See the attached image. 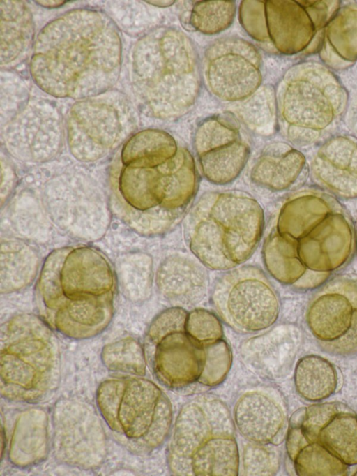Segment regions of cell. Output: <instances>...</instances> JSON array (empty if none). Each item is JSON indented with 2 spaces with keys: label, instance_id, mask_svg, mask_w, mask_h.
Instances as JSON below:
<instances>
[{
  "label": "cell",
  "instance_id": "38",
  "mask_svg": "<svg viewBox=\"0 0 357 476\" xmlns=\"http://www.w3.org/2000/svg\"><path fill=\"white\" fill-rule=\"evenodd\" d=\"M146 2L150 3L153 5L158 6H169L171 3L174 1H146Z\"/></svg>",
  "mask_w": 357,
  "mask_h": 476
},
{
  "label": "cell",
  "instance_id": "15",
  "mask_svg": "<svg viewBox=\"0 0 357 476\" xmlns=\"http://www.w3.org/2000/svg\"><path fill=\"white\" fill-rule=\"evenodd\" d=\"M195 148L205 177L224 184L234 180L243 170L249 154L235 117L222 114L204 120L195 135Z\"/></svg>",
  "mask_w": 357,
  "mask_h": 476
},
{
  "label": "cell",
  "instance_id": "17",
  "mask_svg": "<svg viewBox=\"0 0 357 476\" xmlns=\"http://www.w3.org/2000/svg\"><path fill=\"white\" fill-rule=\"evenodd\" d=\"M309 174L319 188L338 200L357 198V138L328 137L314 153Z\"/></svg>",
  "mask_w": 357,
  "mask_h": 476
},
{
  "label": "cell",
  "instance_id": "39",
  "mask_svg": "<svg viewBox=\"0 0 357 476\" xmlns=\"http://www.w3.org/2000/svg\"><path fill=\"white\" fill-rule=\"evenodd\" d=\"M355 475H357V472H356V473L355 474Z\"/></svg>",
  "mask_w": 357,
  "mask_h": 476
},
{
  "label": "cell",
  "instance_id": "13",
  "mask_svg": "<svg viewBox=\"0 0 357 476\" xmlns=\"http://www.w3.org/2000/svg\"><path fill=\"white\" fill-rule=\"evenodd\" d=\"M340 1H264L268 43L283 54L308 55L320 50L324 30Z\"/></svg>",
  "mask_w": 357,
  "mask_h": 476
},
{
  "label": "cell",
  "instance_id": "16",
  "mask_svg": "<svg viewBox=\"0 0 357 476\" xmlns=\"http://www.w3.org/2000/svg\"><path fill=\"white\" fill-rule=\"evenodd\" d=\"M54 445L59 458L75 466L94 468L102 461L105 440L101 424L87 406L60 402L54 413Z\"/></svg>",
  "mask_w": 357,
  "mask_h": 476
},
{
  "label": "cell",
  "instance_id": "2",
  "mask_svg": "<svg viewBox=\"0 0 357 476\" xmlns=\"http://www.w3.org/2000/svg\"><path fill=\"white\" fill-rule=\"evenodd\" d=\"M121 62L117 27L105 14L77 9L38 34L31 60L35 82L54 96L98 95L116 82Z\"/></svg>",
  "mask_w": 357,
  "mask_h": 476
},
{
  "label": "cell",
  "instance_id": "24",
  "mask_svg": "<svg viewBox=\"0 0 357 476\" xmlns=\"http://www.w3.org/2000/svg\"><path fill=\"white\" fill-rule=\"evenodd\" d=\"M1 64L16 59L31 43L33 33L30 14L20 1L1 2Z\"/></svg>",
  "mask_w": 357,
  "mask_h": 476
},
{
  "label": "cell",
  "instance_id": "35",
  "mask_svg": "<svg viewBox=\"0 0 357 476\" xmlns=\"http://www.w3.org/2000/svg\"><path fill=\"white\" fill-rule=\"evenodd\" d=\"M245 475H271L278 468V460L273 452L258 446H248L243 456Z\"/></svg>",
  "mask_w": 357,
  "mask_h": 476
},
{
  "label": "cell",
  "instance_id": "29",
  "mask_svg": "<svg viewBox=\"0 0 357 476\" xmlns=\"http://www.w3.org/2000/svg\"><path fill=\"white\" fill-rule=\"evenodd\" d=\"M236 14L233 1H202L192 10L190 23L196 30L205 34H215L228 28Z\"/></svg>",
  "mask_w": 357,
  "mask_h": 476
},
{
  "label": "cell",
  "instance_id": "14",
  "mask_svg": "<svg viewBox=\"0 0 357 476\" xmlns=\"http://www.w3.org/2000/svg\"><path fill=\"white\" fill-rule=\"evenodd\" d=\"M259 52L240 38L218 40L206 50L204 61L206 82L219 98L227 101L245 99L261 82Z\"/></svg>",
  "mask_w": 357,
  "mask_h": 476
},
{
  "label": "cell",
  "instance_id": "6",
  "mask_svg": "<svg viewBox=\"0 0 357 476\" xmlns=\"http://www.w3.org/2000/svg\"><path fill=\"white\" fill-rule=\"evenodd\" d=\"M264 214L252 198L231 193L204 195L189 213L185 235L206 267L225 270L245 261L261 235Z\"/></svg>",
  "mask_w": 357,
  "mask_h": 476
},
{
  "label": "cell",
  "instance_id": "27",
  "mask_svg": "<svg viewBox=\"0 0 357 476\" xmlns=\"http://www.w3.org/2000/svg\"><path fill=\"white\" fill-rule=\"evenodd\" d=\"M93 115L87 114L90 121L82 114L72 115V134L77 133L79 143L89 144L95 152L101 153L114 140L118 129L116 117L114 110L104 103L97 104V114Z\"/></svg>",
  "mask_w": 357,
  "mask_h": 476
},
{
  "label": "cell",
  "instance_id": "18",
  "mask_svg": "<svg viewBox=\"0 0 357 476\" xmlns=\"http://www.w3.org/2000/svg\"><path fill=\"white\" fill-rule=\"evenodd\" d=\"M313 302L307 323L324 343L342 337L357 316V280L336 282Z\"/></svg>",
  "mask_w": 357,
  "mask_h": 476
},
{
  "label": "cell",
  "instance_id": "19",
  "mask_svg": "<svg viewBox=\"0 0 357 476\" xmlns=\"http://www.w3.org/2000/svg\"><path fill=\"white\" fill-rule=\"evenodd\" d=\"M234 420L241 433L257 445H275L282 440L284 412L279 403L262 392L243 395L235 406Z\"/></svg>",
  "mask_w": 357,
  "mask_h": 476
},
{
  "label": "cell",
  "instance_id": "9",
  "mask_svg": "<svg viewBox=\"0 0 357 476\" xmlns=\"http://www.w3.org/2000/svg\"><path fill=\"white\" fill-rule=\"evenodd\" d=\"M96 399L114 438L129 451L146 454L165 440L171 404L152 382L140 378L107 380L100 385Z\"/></svg>",
  "mask_w": 357,
  "mask_h": 476
},
{
  "label": "cell",
  "instance_id": "28",
  "mask_svg": "<svg viewBox=\"0 0 357 476\" xmlns=\"http://www.w3.org/2000/svg\"><path fill=\"white\" fill-rule=\"evenodd\" d=\"M293 461L296 472L300 476L347 474V465L317 442L303 447Z\"/></svg>",
  "mask_w": 357,
  "mask_h": 476
},
{
  "label": "cell",
  "instance_id": "25",
  "mask_svg": "<svg viewBox=\"0 0 357 476\" xmlns=\"http://www.w3.org/2000/svg\"><path fill=\"white\" fill-rule=\"evenodd\" d=\"M317 442L346 465L357 464V417L351 410L337 414L320 431Z\"/></svg>",
  "mask_w": 357,
  "mask_h": 476
},
{
  "label": "cell",
  "instance_id": "3",
  "mask_svg": "<svg viewBox=\"0 0 357 476\" xmlns=\"http://www.w3.org/2000/svg\"><path fill=\"white\" fill-rule=\"evenodd\" d=\"M114 277L105 257L84 246L63 247L49 254L36 287V302L47 322L69 337L101 332L113 311Z\"/></svg>",
  "mask_w": 357,
  "mask_h": 476
},
{
  "label": "cell",
  "instance_id": "36",
  "mask_svg": "<svg viewBox=\"0 0 357 476\" xmlns=\"http://www.w3.org/2000/svg\"><path fill=\"white\" fill-rule=\"evenodd\" d=\"M293 416L287 437V450L289 458L294 461L298 452L311 443L305 435L300 422V411Z\"/></svg>",
  "mask_w": 357,
  "mask_h": 476
},
{
  "label": "cell",
  "instance_id": "40",
  "mask_svg": "<svg viewBox=\"0 0 357 476\" xmlns=\"http://www.w3.org/2000/svg\"><path fill=\"white\" fill-rule=\"evenodd\" d=\"M356 236H357V235H356ZM356 242H357V238H356Z\"/></svg>",
  "mask_w": 357,
  "mask_h": 476
},
{
  "label": "cell",
  "instance_id": "37",
  "mask_svg": "<svg viewBox=\"0 0 357 476\" xmlns=\"http://www.w3.org/2000/svg\"><path fill=\"white\" fill-rule=\"evenodd\" d=\"M36 2L43 7L52 8L63 5L66 1H37Z\"/></svg>",
  "mask_w": 357,
  "mask_h": 476
},
{
  "label": "cell",
  "instance_id": "7",
  "mask_svg": "<svg viewBox=\"0 0 357 476\" xmlns=\"http://www.w3.org/2000/svg\"><path fill=\"white\" fill-rule=\"evenodd\" d=\"M226 405L210 396L194 399L181 410L170 442L168 463L176 475L235 476L238 452Z\"/></svg>",
  "mask_w": 357,
  "mask_h": 476
},
{
  "label": "cell",
  "instance_id": "23",
  "mask_svg": "<svg viewBox=\"0 0 357 476\" xmlns=\"http://www.w3.org/2000/svg\"><path fill=\"white\" fill-rule=\"evenodd\" d=\"M298 394L308 401H320L329 397L337 386V374L333 366L326 359L308 355L298 362L294 374Z\"/></svg>",
  "mask_w": 357,
  "mask_h": 476
},
{
  "label": "cell",
  "instance_id": "21",
  "mask_svg": "<svg viewBox=\"0 0 357 476\" xmlns=\"http://www.w3.org/2000/svg\"><path fill=\"white\" fill-rule=\"evenodd\" d=\"M157 280L162 295L178 307L198 303L206 291L205 271L184 257L166 260L158 270Z\"/></svg>",
  "mask_w": 357,
  "mask_h": 476
},
{
  "label": "cell",
  "instance_id": "8",
  "mask_svg": "<svg viewBox=\"0 0 357 476\" xmlns=\"http://www.w3.org/2000/svg\"><path fill=\"white\" fill-rule=\"evenodd\" d=\"M348 98L343 84L326 65L305 61L294 66L284 75L278 92L287 138L300 147L326 140L340 123Z\"/></svg>",
  "mask_w": 357,
  "mask_h": 476
},
{
  "label": "cell",
  "instance_id": "12",
  "mask_svg": "<svg viewBox=\"0 0 357 476\" xmlns=\"http://www.w3.org/2000/svg\"><path fill=\"white\" fill-rule=\"evenodd\" d=\"M213 302L222 320L242 332L268 327L279 312L273 289L263 272L254 267L234 269L222 276L214 287Z\"/></svg>",
  "mask_w": 357,
  "mask_h": 476
},
{
  "label": "cell",
  "instance_id": "26",
  "mask_svg": "<svg viewBox=\"0 0 357 476\" xmlns=\"http://www.w3.org/2000/svg\"><path fill=\"white\" fill-rule=\"evenodd\" d=\"M26 423L20 419L14 431L10 458L16 465L29 466L40 461L45 455L47 447V430L45 415L36 412V416L24 417Z\"/></svg>",
  "mask_w": 357,
  "mask_h": 476
},
{
  "label": "cell",
  "instance_id": "5",
  "mask_svg": "<svg viewBox=\"0 0 357 476\" xmlns=\"http://www.w3.org/2000/svg\"><path fill=\"white\" fill-rule=\"evenodd\" d=\"M134 82L145 106L161 118L185 114L200 87L197 51L179 30L162 27L137 43L133 54Z\"/></svg>",
  "mask_w": 357,
  "mask_h": 476
},
{
  "label": "cell",
  "instance_id": "32",
  "mask_svg": "<svg viewBox=\"0 0 357 476\" xmlns=\"http://www.w3.org/2000/svg\"><path fill=\"white\" fill-rule=\"evenodd\" d=\"M350 410L340 402L312 405L300 411L302 429L310 442H317L321 430L338 413Z\"/></svg>",
  "mask_w": 357,
  "mask_h": 476
},
{
  "label": "cell",
  "instance_id": "10",
  "mask_svg": "<svg viewBox=\"0 0 357 476\" xmlns=\"http://www.w3.org/2000/svg\"><path fill=\"white\" fill-rule=\"evenodd\" d=\"M59 378L54 336L40 319L22 315L6 323L1 333V380L3 395L34 401L50 393Z\"/></svg>",
  "mask_w": 357,
  "mask_h": 476
},
{
  "label": "cell",
  "instance_id": "22",
  "mask_svg": "<svg viewBox=\"0 0 357 476\" xmlns=\"http://www.w3.org/2000/svg\"><path fill=\"white\" fill-rule=\"evenodd\" d=\"M327 67L344 70L357 61V3L340 7L328 22L319 50Z\"/></svg>",
  "mask_w": 357,
  "mask_h": 476
},
{
  "label": "cell",
  "instance_id": "20",
  "mask_svg": "<svg viewBox=\"0 0 357 476\" xmlns=\"http://www.w3.org/2000/svg\"><path fill=\"white\" fill-rule=\"evenodd\" d=\"M309 174L305 156L286 143L271 146L252 168V179L257 184L280 191L302 184Z\"/></svg>",
  "mask_w": 357,
  "mask_h": 476
},
{
  "label": "cell",
  "instance_id": "31",
  "mask_svg": "<svg viewBox=\"0 0 357 476\" xmlns=\"http://www.w3.org/2000/svg\"><path fill=\"white\" fill-rule=\"evenodd\" d=\"M204 346L206 360L198 382L212 387L220 384L229 372L231 364V352L223 339Z\"/></svg>",
  "mask_w": 357,
  "mask_h": 476
},
{
  "label": "cell",
  "instance_id": "30",
  "mask_svg": "<svg viewBox=\"0 0 357 476\" xmlns=\"http://www.w3.org/2000/svg\"><path fill=\"white\" fill-rule=\"evenodd\" d=\"M102 359L112 371L137 375L145 373V353L133 339H123L107 345L102 352Z\"/></svg>",
  "mask_w": 357,
  "mask_h": 476
},
{
  "label": "cell",
  "instance_id": "11",
  "mask_svg": "<svg viewBox=\"0 0 357 476\" xmlns=\"http://www.w3.org/2000/svg\"><path fill=\"white\" fill-rule=\"evenodd\" d=\"M187 315L181 307L164 311L151 324L145 339L149 364L158 379L169 387L198 381L204 366L205 348L187 334Z\"/></svg>",
  "mask_w": 357,
  "mask_h": 476
},
{
  "label": "cell",
  "instance_id": "34",
  "mask_svg": "<svg viewBox=\"0 0 357 476\" xmlns=\"http://www.w3.org/2000/svg\"><path fill=\"white\" fill-rule=\"evenodd\" d=\"M240 21L253 38L268 42L265 31L264 1H243L240 6Z\"/></svg>",
  "mask_w": 357,
  "mask_h": 476
},
{
  "label": "cell",
  "instance_id": "1",
  "mask_svg": "<svg viewBox=\"0 0 357 476\" xmlns=\"http://www.w3.org/2000/svg\"><path fill=\"white\" fill-rule=\"evenodd\" d=\"M356 243L351 218L340 200L310 188L282 206L264 244V260L278 281L313 288L349 261Z\"/></svg>",
  "mask_w": 357,
  "mask_h": 476
},
{
  "label": "cell",
  "instance_id": "33",
  "mask_svg": "<svg viewBox=\"0 0 357 476\" xmlns=\"http://www.w3.org/2000/svg\"><path fill=\"white\" fill-rule=\"evenodd\" d=\"M185 331L189 336L202 345L222 339V325L216 316L203 309L188 313Z\"/></svg>",
  "mask_w": 357,
  "mask_h": 476
},
{
  "label": "cell",
  "instance_id": "4",
  "mask_svg": "<svg viewBox=\"0 0 357 476\" xmlns=\"http://www.w3.org/2000/svg\"><path fill=\"white\" fill-rule=\"evenodd\" d=\"M112 175L123 219L145 235L161 233L176 223L197 183L193 159L187 150L179 149L172 157L129 140Z\"/></svg>",
  "mask_w": 357,
  "mask_h": 476
}]
</instances>
